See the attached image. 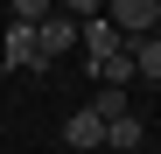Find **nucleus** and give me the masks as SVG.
Masks as SVG:
<instances>
[{
    "mask_svg": "<svg viewBox=\"0 0 161 154\" xmlns=\"http://www.w3.org/2000/svg\"><path fill=\"white\" fill-rule=\"evenodd\" d=\"M0 70H49L28 21H7V35H0Z\"/></svg>",
    "mask_w": 161,
    "mask_h": 154,
    "instance_id": "obj_1",
    "label": "nucleus"
},
{
    "mask_svg": "<svg viewBox=\"0 0 161 154\" xmlns=\"http://www.w3.org/2000/svg\"><path fill=\"white\" fill-rule=\"evenodd\" d=\"M105 21H112V28L133 42V35H154V0H105V7H98Z\"/></svg>",
    "mask_w": 161,
    "mask_h": 154,
    "instance_id": "obj_2",
    "label": "nucleus"
},
{
    "mask_svg": "<svg viewBox=\"0 0 161 154\" xmlns=\"http://www.w3.org/2000/svg\"><path fill=\"white\" fill-rule=\"evenodd\" d=\"M35 49H42V63L70 56V49H77V21H70V14H49V21H35Z\"/></svg>",
    "mask_w": 161,
    "mask_h": 154,
    "instance_id": "obj_3",
    "label": "nucleus"
},
{
    "mask_svg": "<svg viewBox=\"0 0 161 154\" xmlns=\"http://www.w3.org/2000/svg\"><path fill=\"white\" fill-rule=\"evenodd\" d=\"M63 140H70L77 154H98V147H105V119H98L91 105H77V112L63 119Z\"/></svg>",
    "mask_w": 161,
    "mask_h": 154,
    "instance_id": "obj_4",
    "label": "nucleus"
},
{
    "mask_svg": "<svg viewBox=\"0 0 161 154\" xmlns=\"http://www.w3.org/2000/svg\"><path fill=\"white\" fill-rule=\"evenodd\" d=\"M77 42H84V56L98 63V56H112V49H126V35L112 28L105 14H91V21H77Z\"/></svg>",
    "mask_w": 161,
    "mask_h": 154,
    "instance_id": "obj_5",
    "label": "nucleus"
},
{
    "mask_svg": "<svg viewBox=\"0 0 161 154\" xmlns=\"http://www.w3.org/2000/svg\"><path fill=\"white\" fill-rule=\"evenodd\" d=\"M91 77L126 91V84H133V49H112V56H98V63H91Z\"/></svg>",
    "mask_w": 161,
    "mask_h": 154,
    "instance_id": "obj_6",
    "label": "nucleus"
},
{
    "mask_svg": "<svg viewBox=\"0 0 161 154\" xmlns=\"http://www.w3.org/2000/svg\"><path fill=\"white\" fill-rule=\"evenodd\" d=\"M105 147H112V154H133V147H140V119H133V112L105 119Z\"/></svg>",
    "mask_w": 161,
    "mask_h": 154,
    "instance_id": "obj_7",
    "label": "nucleus"
},
{
    "mask_svg": "<svg viewBox=\"0 0 161 154\" xmlns=\"http://www.w3.org/2000/svg\"><path fill=\"white\" fill-rule=\"evenodd\" d=\"M91 112H98V119H119V112H126V91H119V84H98Z\"/></svg>",
    "mask_w": 161,
    "mask_h": 154,
    "instance_id": "obj_8",
    "label": "nucleus"
},
{
    "mask_svg": "<svg viewBox=\"0 0 161 154\" xmlns=\"http://www.w3.org/2000/svg\"><path fill=\"white\" fill-rule=\"evenodd\" d=\"M49 14H56V0H14V21H28V28L49 21Z\"/></svg>",
    "mask_w": 161,
    "mask_h": 154,
    "instance_id": "obj_9",
    "label": "nucleus"
},
{
    "mask_svg": "<svg viewBox=\"0 0 161 154\" xmlns=\"http://www.w3.org/2000/svg\"><path fill=\"white\" fill-rule=\"evenodd\" d=\"M98 7H105V0H56V14H70V21H91Z\"/></svg>",
    "mask_w": 161,
    "mask_h": 154,
    "instance_id": "obj_10",
    "label": "nucleus"
},
{
    "mask_svg": "<svg viewBox=\"0 0 161 154\" xmlns=\"http://www.w3.org/2000/svg\"><path fill=\"white\" fill-rule=\"evenodd\" d=\"M154 35H161V0H154Z\"/></svg>",
    "mask_w": 161,
    "mask_h": 154,
    "instance_id": "obj_11",
    "label": "nucleus"
}]
</instances>
